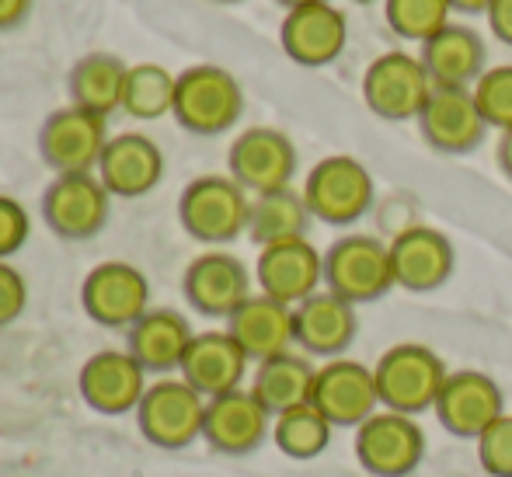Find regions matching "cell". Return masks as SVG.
<instances>
[{
  "instance_id": "1",
  "label": "cell",
  "mask_w": 512,
  "mask_h": 477,
  "mask_svg": "<svg viewBox=\"0 0 512 477\" xmlns=\"http://www.w3.org/2000/svg\"><path fill=\"white\" fill-rule=\"evenodd\" d=\"M377 377V394L387 411L398 415H418L425 408H436L439 390H443L450 370L432 349L418 342H401L380 356L373 366Z\"/></svg>"
},
{
  "instance_id": "2",
  "label": "cell",
  "mask_w": 512,
  "mask_h": 477,
  "mask_svg": "<svg viewBox=\"0 0 512 477\" xmlns=\"http://www.w3.org/2000/svg\"><path fill=\"white\" fill-rule=\"evenodd\" d=\"M251 199L234 178L203 175L189 182V189L178 199V220L185 234L203 244H227L248 230Z\"/></svg>"
},
{
  "instance_id": "3",
  "label": "cell",
  "mask_w": 512,
  "mask_h": 477,
  "mask_svg": "<svg viewBox=\"0 0 512 477\" xmlns=\"http://www.w3.org/2000/svg\"><path fill=\"white\" fill-rule=\"evenodd\" d=\"M244 112V91L223 67L213 63H199L178 74L175 91V119L182 122L189 133L216 136L230 129Z\"/></svg>"
},
{
  "instance_id": "4",
  "label": "cell",
  "mask_w": 512,
  "mask_h": 477,
  "mask_svg": "<svg viewBox=\"0 0 512 477\" xmlns=\"http://www.w3.org/2000/svg\"><path fill=\"white\" fill-rule=\"evenodd\" d=\"M324 283H328V293L342 296L352 307L380 300L394 286L391 248L366 234L342 237L324 255Z\"/></svg>"
},
{
  "instance_id": "5",
  "label": "cell",
  "mask_w": 512,
  "mask_h": 477,
  "mask_svg": "<svg viewBox=\"0 0 512 477\" xmlns=\"http://www.w3.org/2000/svg\"><path fill=\"white\" fill-rule=\"evenodd\" d=\"M304 202L310 216L331 223V227H349L373 206V178L356 157H324L314 164L304 185Z\"/></svg>"
},
{
  "instance_id": "6",
  "label": "cell",
  "mask_w": 512,
  "mask_h": 477,
  "mask_svg": "<svg viewBox=\"0 0 512 477\" xmlns=\"http://www.w3.org/2000/svg\"><path fill=\"white\" fill-rule=\"evenodd\" d=\"M206 397L185 380H157L147 387L136 422L140 432L161 450H182L203 436L206 425Z\"/></svg>"
},
{
  "instance_id": "7",
  "label": "cell",
  "mask_w": 512,
  "mask_h": 477,
  "mask_svg": "<svg viewBox=\"0 0 512 477\" xmlns=\"http://www.w3.org/2000/svg\"><path fill=\"white\" fill-rule=\"evenodd\" d=\"M108 147V119L70 105L42 122L39 150L56 175H91Z\"/></svg>"
},
{
  "instance_id": "8",
  "label": "cell",
  "mask_w": 512,
  "mask_h": 477,
  "mask_svg": "<svg viewBox=\"0 0 512 477\" xmlns=\"http://www.w3.org/2000/svg\"><path fill=\"white\" fill-rule=\"evenodd\" d=\"M429 95H432V81L418 56L384 53L366 67L363 101L380 119H391V122L418 119Z\"/></svg>"
},
{
  "instance_id": "9",
  "label": "cell",
  "mask_w": 512,
  "mask_h": 477,
  "mask_svg": "<svg viewBox=\"0 0 512 477\" xmlns=\"http://www.w3.org/2000/svg\"><path fill=\"white\" fill-rule=\"evenodd\" d=\"M425 457V436L411 415L377 411L356 429V460L373 477H408Z\"/></svg>"
},
{
  "instance_id": "10",
  "label": "cell",
  "mask_w": 512,
  "mask_h": 477,
  "mask_svg": "<svg viewBox=\"0 0 512 477\" xmlns=\"http://www.w3.org/2000/svg\"><path fill=\"white\" fill-rule=\"evenodd\" d=\"M230 178L241 185L244 192H279L290 189L293 171H297V147L290 136L269 126L244 129L234 143H230Z\"/></svg>"
},
{
  "instance_id": "11",
  "label": "cell",
  "mask_w": 512,
  "mask_h": 477,
  "mask_svg": "<svg viewBox=\"0 0 512 477\" xmlns=\"http://www.w3.org/2000/svg\"><path fill=\"white\" fill-rule=\"evenodd\" d=\"M84 314L102 328H133L150 310V283L136 265L102 262L81 286Z\"/></svg>"
},
{
  "instance_id": "12",
  "label": "cell",
  "mask_w": 512,
  "mask_h": 477,
  "mask_svg": "<svg viewBox=\"0 0 512 477\" xmlns=\"http://www.w3.org/2000/svg\"><path fill=\"white\" fill-rule=\"evenodd\" d=\"M108 199L112 192L98 175H56V182L42 195V216L63 241H88L105 230Z\"/></svg>"
},
{
  "instance_id": "13",
  "label": "cell",
  "mask_w": 512,
  "mask_h": 477,
  "mask_svg": "<svg viewBox=\"0 0 512 477\" xmlns=\"http://www.w3.org/2000/svg\"><path fill=\"white\" fill-rule=\"evenodd\" d=\"M310 404L328 418L331 425H359L370 415H377V377L370 366L356 363V359H328L317 370L314 390H310Z\"/></svg>"
},
{
  "instance_id": "14",
  "label": "cell",
  "mask_w": 512,
  "mask_h": 477,
  "mask_svg": "<svg viewBox=\"0 0 512 477\" xmlns=\"http://www.w3.org/2000/svg\"><path fill=\"white\" fill-rule=\"evenodd\" d=\"M432 411L446 432L460 439H478L495 418L506 415V404L492 377H485L481 370H457L446 377Z\"/></svg>"
},
{
  "instance_id": "15",
  "label": "cell",
  "mask_w": 512,
  "mask_h": 477,
  "mask_svg": "<svg viewBox=\"0 0 512 477\" xmlns=\"http://www.w3.org/2000/svg\"><path fill=\"white\" fill-rule=\"evenodd\" d=\"M418 129L439 154H471L485 140L488 122L471 88H432L418 115Z\"/></svg>"
},
{
  "instance_id": "16",
  "label": "cell",
  "mask_w": 512,
  "mask_h": 477,
  "mask_svg": "<svg viewBox=\"0 0 512 477\" xmlns=\"http://www.w3.org/2000/svg\"><path fill=\"white\" fill-rule=\"evenodd\" d=\"M269 429H272V415L251 390L237 387L220 397H209L203 439L216 453H227V457L255 453L265 443Z\"/></svg>"
},
{
  "instance_id": "17",
  "label": "cell",
  "mask_w": 512,
  "mask_h": 477,
  "mask_svg": "<svg viewBox=\"0 0 512 477\" xmlns=\"http://www.w3.org/2000/svg\"><path fill=\"white\" fill-rule=\"evenodd\" d=\"M387 248H391L394 286L408 289V293H429L453 276L457 255H453V244L446 241L443 230L408 227Z\"/></svg>"
},
{
  "instance_id": "18",
  "label": "cell",
  "mask_w": 512,
  "mask_h": 477,
  "mask_svg": "<svg viewBox=\"0 0 512 477\" xmlns=\"http://www.w3.org/2000/svg\"><path fill=\"white\" fill-rule=\"evenodd\" d=\"M321 279L324 255H317V248L307 237L269 244L258 251V286L265 296L286 303V307H297L307 296H314Z\"/></svg>"
},
{
  "instance_id": "19",
  "label": "cell",
  "mask_w": 512,
  "mask_h": 477,
  "mask_svg": "<svg viewBox=\"0 0 512 477\" xmlns=\"http://www.w3.org/2000/svg\"><path fill=\"white\" fill-rule=\"evenodd\" d=\"M345 39H349V25L345 14L324 0V4H307L297 11H286L283 28H279V42H283L286 56L300 67H328L342 56Z\"/></svg>"
},
{
  "instance_id": "20",
  "label": "cell",
  "mask_w": 512,
  "mask_h": 477,
  "mask_svg": "<svg viewBox=\"0 0 512 477\" xmlns=\"http://www.w3.org/2000/svg\"><path fill=\"white\" fill-rule=\"evenodd\" d=\"M185 296L206 317H230L251 296V272L227 251H206L185 269Z\"/></svg>"
},
{
  "instance_id": "21",
  "label": "cell",
  "mask_w": 512,
  "mask_h": 477,
  "mask_svg": "<svg viewBox=\"0 0 512 477\" xmlns=\"http://www.w3.org/2000/svg\"><path fill=\"white\" fill-rule=\"evenodd\" d=\"M143 394H147V370L129 352L105 349L84 363L81 397L102 415H126L140 408Z\"/></svg>"
},
{
  "instance_id": "22",
  "label": "cell",
  "mask_w": 512,
  "mask_h": 477,
  "mask_svg": "<svg viewBox=\"0 0 512 477\" xmlns=\"http://www.w3.org/2000/svg\"><path fill=\"white\" fill-rule=\"evenodd\" d=\"M98 178L112 195L122 199H140L154 192L164 178V154L150 136L143 133H119L108 140L102 161H98Z\"/></svg>"
},
{
  "instance_id": "23",
  "label": "cell",
  "mask_w": 512,
  "mask_h": 477,
  "mask_svg": "<svg viewBox=\"0 0 512 477\" xmlns=\"http://www.w3.org/2000/svg\"><path fill=\"white\" fill-rule=\"evenodd\" d=\"M248 352L234 342L230 331H203L192 338L189 352L182 359V380L192 383L199 394L220 397L227 390H237L248 373Z\"/></svg>"
},
{
  "instance_id": "24",
  "label": "cell",
  "mask_w": 512,
  "mask_h": 477,
  "mask_svg": "<svg viewBox=\"0 0 512 477\" xmlns=\"http://www.w3.org/2000/svg\"><path fill=\"white\" fill-rule=\"evenodd\" d=\"M227 331L255 363L283 356V352H290V345L297 342V338H293V307H286V303L272 300V296H265V293L248 296V300L227 317Z\"/></svg>"
},
{
  "instance_id": "25",
  "label": "cell",
  "mask_w": 512,
  "mask_h": 477,
  "mask_svg": "<svg viewBox=\"0 0 512 477\" xmlns=\"http://www.w3.org/2000/svg\"><path fill=\"white\" fill-rule=\"evenodd\" d=\"M293 338L310 356L335 359L356 338V310L335 293H314L293 307Z\"/></svg>"
},
{
  "instance_id": "26",
  "label": "cell",
  "mask_w": 512,
  "mask_h": 477,
  "mask_svg": "<svg viewBox=\"0 0 512 477\" xmlns=\"http://www.w3.org/2000/svg\"><path fill=\"white\" fill-rule=\"evenodd\" d=\"M418 60H422L432 88H467V84H478L485 74L488 49L474 28L446 25L443 32L425 42Z\"/></svg>"
},
{
  "instance_id": "27",
  "label": "cell",
  "mask_w": 512,
  "mask_h": 477,
  "mask_svg": "<svg viewBox=\"0 0 512 477\" xmlns=\"http://www.w3.org/2000/svg\"><path fill=\"white\" fill-rule=\"evenodd\" d=\"M192 328L178 310H147L140 321L129 328V356L147 373L182 370V359L192 345Z\"/></svg>"
},
{
  "instance_id": "28",
  "label": "cell",
  "mask_w": 512,
  "mask_h": 477,
  "mask_svg": "<svg viewBox=\"0 0 512 477\" xmlns=\"http://www.w3.org/2000/svg\"><path fill=\"white\" fill-rule=\"evenodd\" d=\"M314 377H317V370L304 356L283 352V356H272V359H265V363H258L251 394H255L258 401L265 404V411L276 418V415H283V411L300 408V404L310 401Z\"/></svg>"
},
{
  "instance_id": "29",
  "label": "cell",
  "mask_w": 512,
  "mask_h": 477,
  "mask_svg": "<svg viewBox=\"0 0 512 477\" xmlns=\"http://www.w3.org/2000/svg\"><path fill=\"white\" fill-rule=\"evenodd\" d=\"M129 67L112 53H91L77 60L70 70V98L84 112H95L108 119L115 108H122V91H126Z\"/></svg>"
},
{
  "instance_id": "30",
  "label": "cell",
  "mask_w": 512,
  "mask_h": 477,
  "mask_svg": "<svg viewBox=\"0 0 512 477\" xmlns=\"http://www.w3.org/2000/svg\"><path fill=\"white\" fill-rule=\"evenodd\" d=\"M307 223H310V209L300 192L293 189L265 192L255 195V202H251L248 237L258 248H269V244L307 237Z\"/></svg>"
},
{
  "instance_id": "31",
  "label": "cell",
  "mask_w": 512,
  "mask_h": 477,
  "mask_svg": "<svg viewBox=\"0 0 512 477\" xmlns=\"http://www.w3.org/2000/svg\"><path fill=\"white\" fill-rule=\"evenodd\" d=\"M178 77L164 70L161 63H136L126 74V91H122V112L133 119H161L175 112Z\"/></svg>"
},
{
  "instance_id": "32",
  "label": "cell",
  "mask_w": 512,
  "mask_h": 477,
  "mask_svg": "<svg viewBox=\"0 0 512 477\" xmlns=\"http://www.w3.org/2000/svg\"><path fill=\"white\" fill-rule=\"evenodd\" d=\"M331 429H335V425H331L310 401L272 418V439H276L279 450L293 460L321 457L331 443Z\"/></svg>"
},
{
  "instance_id": "33",
  "label": "cell",
  "mask_w": 512,
  "mask_h": 477,
  "mask_svg": "<svg viewBox=\"0 0 512 477\" xmlns=\"http://www.w3.org/2000/svg\"><path fill=\"white\" fill-rule=\"evenodd\" d=\"M387 25L394 35L408 42H429L450 25V4L446 0H387Z\"/></svg>"
},
{
  "instance_id": "34",
  "label": "cell",
  "mask_w": 512,
  "mask_h": 477,
  "mask_svg": "<svg viewBox=\"0 0 512 477\" xmlns=\"http://www.w3.org/2000/svg\"><path fill=\"white\" fill-rule=\"evenodd\" d=\"M474 101H478L481 115L488 126L495 129H512V67H492L481 74V81L474 84Z\"/></svg>"
},
{
  "instance_id": "35",
  "label": "cell",
  "mask_w": 512,
  "mask_h": 477,
  "mask_svg": "<svg viewBox=\"0 0 512 477\" xmlns=\"http://www.w3.org/2000/svg\"><path fill=\"white\" fill-rule=\"evenodd\" d=\"M478 460L492 477H512V415H502L478 436Z\"/></svg>"
},
{
  "instance_id": "36",
  "label": "cell",
  "mask_w": 512,
  "mask_h": 477,
  "mask_svg": "<svg viewBox=\"0 0 512 477\" xmlns=\"http://www.w3.org/2000/svg\"><path fill=\"white\" fill-rule=\"evenodd\" d=\"M28 230H32V223H28L25 206L11 195H0V262H7L14 251L25 248Z\"/></svg>"
},
{
  "instance_id": "37",
  "label": "cell",
  "mask_w": 512,
  "mask_h": 477,
  "mask_svg": "<svg viewBox=\"0 0 512 477\" xmlns=\"http://www.w3.org/2000/svg\"><path fill=\"white\" fill-rule=\"evenodd\" d=\"M28 303V283L14 265L0 262V328L14 324Z\"/></svg>"
},
{
  "instance_id": "38",
  "label": "cell",
  "mask_w": 512,
  "mask_h": 477,
  "mask_svg": "<svg viewBox=\"0 0 512 477\" xmlns=\"http://www.w3.org/2000/svg\"><path fill=\"white\" fill-rule=\"evenodd\" d=\"M485 14H488V25H492L495 39L512 46V0H492Z\"/></svg>"
},
{
  "instance_id": "39",
  "label": "cell",
  "mask_w": 512,
  "mask_h": 477,
  "mask_svg": "<svg viewBox=\"0 0 512 477\" xmlns=\"http://www.w3.org/2000/svg\"><path fill=\"white\" fill-rule=\"evenodd\" d=\"M32 0H0V28H14L25 21Z\"/></svg>"
},
{
  "instance_id": "40",
  "label": "cell",
  "mask_w": 512,
  "mask_h": 477,
  "mask_svg": "<svg viewBox=\"0 0 512 477\" xmlns=\"http://www.w3.org/2000/svg\"><path fill=\"white\" fill-rule=\"evenodd\" d=\"M495 157H499L502 175L512 178V129H506V133L499 136V147H495Z\"/></svg>"
},
{
  "instance_id": "41",
  "label": "cell",
  "mask_w": 512,
  "mask_h": 477,
  "mask_svg": "<svg viewBox=\"0 0 512 477\" xmlns=\"http://www.w3.org/2000/svg\"><path fill=\"white\" fill-rule=\"evenodd\" d=\"M446 4H450V11H460V14H481V11H488L492 0H446Z\"/></svg>"
},
{
  "instance_id": "42",
  "label": "cell",
  "mask_w": 512,
  "mask_h": 477,
  "mask_svg": "<svg viewBox=\"0 0 512 477\" xmlns=\"http://www.w3.org/2000/svg\"><path fill=\"white\" fill-rule=\"evenodd\" d=\"M276 4H283L286 11H297V7H307V4H324V0H276Z\"/></svg>"
},
{
  "instance_id": "43",
  "label": "cell",
  "mask_w": 512,
  "mask_h": 477,
  "mask_svg": "<svg viewBox=\"0 0 512 477\" xmlns=\"http://www.w3.org/2000/svg\"><path fill=\"white\" fill-rule=\"evenodd\" d=\"M216 4H237V0H216Z\"/></svg>"
},
{
  "instance_id": "44",
  "label": "cell",
  "mask_w": 512,
  "mask_h": 477,
  "mask_svg": "<svg viewBox=\"0 0 512 477\" xmlns=\"http://www.w3.org/2000/svg\"><path fill=\"white\" fill-rule=\"evenodd\" d=\"M356 4H370V0H356Z\"/></svg>"
}]
</instances>
